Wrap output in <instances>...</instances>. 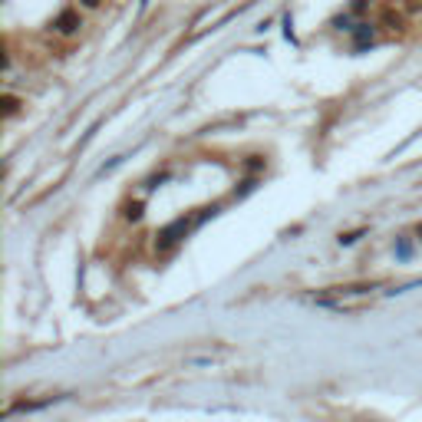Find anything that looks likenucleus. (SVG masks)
Masks as SVG:
<instances>
[{
    "label": "nucleus",
    "mask_w": 422,
    "mask_h": 422,
    "mask_svg": "<svg viewBox=\"0 0 422 422\" xmlns=\"http://www.w3.org/2000/svg\"><path fill=\"white\" fill-rule=\"evenodd\" d=\"M79 7H83V10H99L103 0H79Z\"/></svg>",
    "instance_id": "4"
},
{
    "label": "nucleus",
    "mask_w": 422,
    "mask_h": 422,
    "mask_svg": "<svg viewBox=\"0 0 422 422\" xmlns=\"http://www.w3.org/2000/svg\"><path fill=\"white\" fill-rule=\"evenodd\" d=\"M379 294L376 284H350V287H330L323 294H316L320 307H330V310H360L366 303H373Z\"/></svg>",
    "instance_id": "1"
},
{
    "label": "nucleus",
    "mask_w": 422,
    "mask_h": 422,
    "mask_svg": "<svg viewBox=\"0 0 422 422\" xmlns=\"http://www.w3.org/2000/svg\"><path fill=\"white\" fill-rule=\"evenodd\" d=\"M383 23H386L390 30H403V27H406L403 14H396V10H383Z\"/></svg>",
    "instance_id": "3"
},
{
    "label": "nucleus",
    "mask_w": 422,
    "mask_h": 422,
    "mask_svg": "<svg viewBox=\"0 0 422 422\" xmlns=\"http://www.w3.org/2000/svg\"><path fill=\"white\" fill-rule=\"evenodd\" d=\"M79 27H83V17H79V10H63V14L53 20V33H57V37H76V33H79Z\"/></svg>",
    "instance_id": "2"
},
{
    "label": "nucleus",
    "mask_w": 422,
    "mask_h": 422,
    "mask_svg": "<svg viewBox=\"0 0 422 422\" xmlns=\"http://www.w3.org/2000/svg\"><path fill=\"white\" fill-rule=\"evenodd\" d=\"M416 234H419V241H422V225H419V231H416Z\"/></svg>",
    "instance_id": "5"
}]
</instances>
